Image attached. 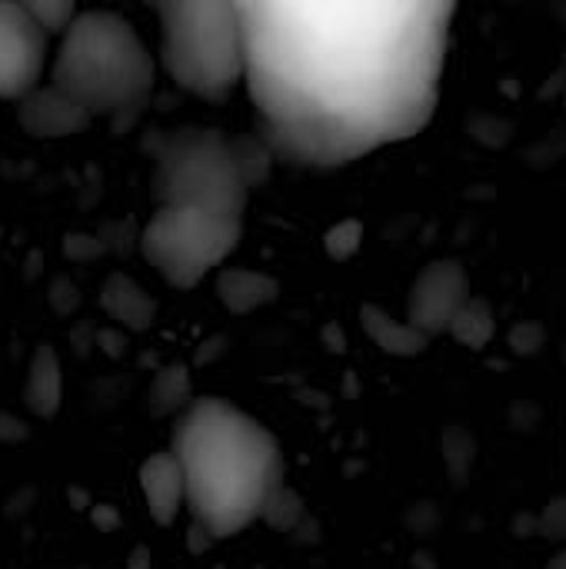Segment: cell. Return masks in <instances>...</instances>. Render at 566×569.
I'll use <instances>...</instances> for the list:
<instances>
[{
	"instance_id": "obj_14",
	"label": "cell",
	"mask_w": 566,
	"mask_h": 569,
	"mask_svg": "<svg viewBox=\"0 0 566 569\" xmlns=\"http://www.w3.org/2000/svg\"><path fill=\"white\" fill-rule=\"evenodd\" d=\"M360 323H364V333L384 350V353H390V357H420L427 347H430V340L420 333V330H414L407 320H397V317H390L384 307H377V303H364L360 307Z\"/></svg>"
},
{
	"instance_id": "obj_13",
	"label": "cell",
	"mask_w": 566,
	"mask_h": 569,
	"mask_svg": "<svg viewBox=\"0 0 566 569\" xmlns=\"http://www.w3.org/2000/svg\"><path fill=\"white\" fill-rule=\"evenodd\" d=\"M277 293H280V283L270 273L240 270V267H230V270H220L217 273V297L237 317L240 313H254V310L274 303Z\"/></svg>"
},
{
	"instance_id": "obj_19",
	"label": "cell",
	"mask_w": 566,
	"mask_h": 569,
	"mask_svg": "<svg viewBox=\"0 0 566 569\" xmlns=\"http://www.w3.org/2000/svg\"><path fill=\"white\" fill-rule=\"evenodd\" d=\"M23 7L47 37H63V30L77 17V7L70 0H23Z\"/></svg>"
},
{
	"instance_id": "obj_18",
	"label": "cell",
	"mask_w": 566,
	"mask_h": 569,
	"mask_svg": "<svg viewBox=\"0 0 566 569\" xmlns=\"http://www.w3.org/2000/svg\"><path fill=\"white\" fill-rule=\"evenodd\" d=\"M260 520H264L270 530H277V533H290V530H297V523L304 520V500H300L294 490L280 487V490L267 500Z\"/></svg>"
},
{
	"instance_id": "obj_1",
	"label": "cell",
	"mask_w": 566,
	"mask_h": 569,
	"mask_svg": "<svg viewBox=\"0 0 566 569\" xmlns=\"http://www.w3.org/2000/svg\"><path fill=\"white\" fill-rule=\"evenodd\" d=\"M244 83L274 160L344 167L417 137L440 100L447 0H237Z\"/></svg>"
},
{
	"instance_id": "obj_22",
	"label": "cell",
	"mask_w": 566,
	"mask_h": 569,
	"mask_svg": "<svg viewBox=\"0 0 566 569\" xmlns=\"http://www.w3.org/2000/svg\"><path fill=\"white\" fill-rule=\"evenodd\" d=\"M23 437H27V423L17 420V417H10V413H0V440L3 443H17Z\"/></svg>"
},
{
	"instance_id": "obj_23",
	"label": "cell",
	"mask_w": 566,
	"mask_h": 569,
	"mask_svg": "<svg viewBox=\"0 0 566 569\" xmlns=\"http://www.w3.org/2000/svg\"><path fill=\"white\" fill-rule=\"evenodd\" d=\"M544 520H547V537H566V500L554 503Z\"/></svg>"
},
{
	"instance_id": "obj_7",
	"label": "cell",
	"mask_w": 566,
	"mask_h": 569,
	"mask_svg": "<svg viewBox=\"0 0 566 569\" xmlns=\"http://www.w3.org/2000/svg\"><path fill=\"white\" fill-rule=\"evenodd\" d=\"M50 37L20 0H0V97L20 100L40 87Z\"/></svg>"
},
{
	"instance_id": "obj_9",
	"label": "cell",
	"mask_w": 566,
	"mask_h": 569,
	"mask_svg": "<svg viewBox=\"0 0 566 569\" xmlns=\"http://www.w3.org/2000/svg\"><path fill=\"white\" fill-rule=\"evenodd\" d=\"M17 123L37 140H60L87 130L90 117L80 103H73L67 93L47 83L17 100Z\"/></svg>"
},
{
	"instance_id": "obj_11",
	"label": "cell",
	"mask_w": 566,
	"mask_h": 569,
	"mask_svg": "<svg viewBox=\"0 0 566 569\" xmlns=\"http://www.w3.org/2000/svg\"><path fill=\"white\" fill-rule=\"evenodd\" d=\"M23 403L40 420H50L63 403V367H60V357L50 343H40L27 363Z\"/></svg>"
},
{
	"instance_id": "obj_16",
	"label": "cell",
	"mask_w": 566,
	"mask_h": 569,
	"mask_svg": "<svg viewBox=\"0 0 566 569\" xmlns=\"http://www.w3.org/2000/svg\"><path fill=\"white\" fill-rule=\"evenodd\" d=\"M187 407H190V370L183 363H170L150 383V413L170 417V413H183Z\"/></svg>"
},
{
	"instance_id": "obj_15",
	"label": "cell",
	"mask_w": 566,
	"mask_h": 569,
	"mask_svg": "<svg viewBox=\"0 0 566 569\" xmlns=\"http://www.w3.org/2000/svg\"><path fill=\"white\" fill-rule=\"evenodd\" d=\"M457 343H464V347H470V350H484L490 340H494V333H497V317H494V307L487 303V300H480V297H470L460 310H457V317L450 320V330H447Z\"/></svg>"
},
{
	"instance_id": "obj_4",
	"label": "cell",
	"mask_w": 566,
	"mask_h": 569,
	"mask_svg": "<svg viewBox=\"0 0 566 569\" xmlns=\"http://www.w3.org/2000/svg\"><path fill=\"white\" fill-rule=\"evenodd\" d=\"M157 17L167 77L200 100H227L244 80L237 0H163L157 3Z\"/></svg>"
},
{
	"instance_id": "obj_12",
	"label": "cell",
	"mask_w": 566,
	"mask_h": 569,
	"mask_svg": "<svg viewBox=\"0 0 566 569\" xmlns=\"http://www.w3.org/2000/svg\"><path fill=\"white\" fill-rule=\"evenodd\" d=\"M100 307L110 313V320H117L127 330H150L157 320V300L127 273H110L100 287Z\"/></svg>"
},
{
	"instance_id": "obj_6",
	"label": "cell",
	"mask_w": 566,
	"mask_h": 569,
	"mask_svg": "<svg viewBox=\"0 0 566 569\" xmlns=\"http://www.w3.org/2000/svg\"><path fill=\"white\" fill-rule=\"evenodd\" d=\"M240 237L244 220L197 207H157L140 233V250L170 287L190 290L237 250Z\"/></svg>"
},
{
	"instance_id": "obj_25",
	"label": "cell",
	"mask_w": 566,
	"mask_h": 569,
	"mask_svg": "<svg viewBox=\"0 0 566 569\" xmlns=\"http://www.w3.org/2000/svg\"><path fill=\"white\" fill-rule=\"evenodd\" d=\"M127 569H150V550H147V547H137V550L130 553Z\"/></svg>"
},
{
	"instance_id": "obj_10",
	"label": "cell",
	"mask_w": 566,
	"mask_h": 569,
	"mask_svg": "<svg viewBox=\"0 0 566 569\" xmlns=\"http://www.w3.org/2000/svg\"><path fill=\"white\" fill-rule=\"evenodd\" d=\"M137 480H140V490H143V500H147V510H150L153 523L170 527L180 517V510L187 507L183 470H180L177 457L170 450L150 453L143 460Z\"/></svg>"
},
{
	"instance_id": "obj_3",
	"label": "cell",
	"mask_w": 566,
	"mask_h": 569,
	"mask_svg": "<svg viewBox=\"0 0 566 569\" xmlns=\"http://www.w3.org/2000/svg\"><path fill=\"white\" fill-rule=\"evenodd\" d=\"M157 63L137 27L117 10H77L50 63V87L67 93L87 117L127 127L147 103Z\"/></svg>"
},
{
	"instance_id": "obj_24",
	"label": "cell",
	"mask_w": 566,
	"mask_h": 569,
	"mask_svg": "<svg viewBox=\"0 0 566 569\" xmlns=\"http://www.w3.org/2000/svg\"><path fill=\"white\" fill-rule=\"evenodd\" d=\"M217 540L203 530V527H197V523H190V533H187V550L190 553H203V550H210Z\"/></svg>"
},
{
	"instance_id": "obj_17",
	"label": "cell",
	"mask_w": 566,
	"mask_h": 569,
	"mask_svg": "<svg viewBox=\"0 0 566 569\" xmlns=\"http://www.w3.org/2000/svg\"><path fill=\"white\" fill-rule=\"evenodd\" d=\"M234 153H237V167H240V173H244L247 190L264 187V180L270 177V167H274V153L267 150V143H264L257 133L237 137V140H234Z\"/></svg>"
},
{
	"instance_id": "obj_2",
	"label": "cell",
	"mask_w": 566,
	"mask_h": 569,
	"mask_svg": "<svg viewBox=\"0 0 566 569\" xmlns=\"http://www.w3.org/2000/svg\"><path fill=\"white\" fill-rule=\"evenodd\" d=\"M170 453L183 470L193 523L227 540L260 520L284 487V453L267 427L224 397H200L177 417Z\"/></svg>"
},
{
	"instance_id": "obj_20",
	"label": "cell",
	"mask_w": 566,
	"mask_h": 569,
	"mask_svg": "<svg viewBox=\"0 0 566 569\" xmlns=\"http://www.w3.org/2000/svg\"><path fill=\"white\" fill-rule=\"evenodd\" d=\"M364 247V223L360 220H340L324 233V250L330 260H350Z\"/></svg>"
},
{
	"instance_id": "obj_26",
	"label": "cell",
	"mask_w": 566,
	"mask_h": 569,
	"mask_svg": "<svg viewBox=\"0 0 566 569\" xmlns=\"http://www.w3.org/2000/svg\"><path fill=\"white\" fill-rule=\"evenodd\" d=\"M547 569H566V550H564V553H557V557H554V560L547 563Z\"/></svg>"
},
{
	"instance_id": "obj_5",
	"label": "cell",
	"mask_w": 566,
	"mask_h": 569,
	"mask_svg": "<svg viewBox=\"0 0 566 569\" xmlns=\"http://www.w3.org/2000/svg\"><path fill=\"white\" fill-rule=\"evenodd\" d=\"M150 190L157 207H197L234 220H244L250 200L234 140L210 127H180L160 140Z\"/></svg>"
},
{
	"instance_id": "obj_21",
	"label": "cell",
	"mask_w": 566,
	"mask_h": 569,
	"mask_svg": "<svg viewBox=\"0 0 566 569\" xmlns=\"http://www.w3.org/2000/svg\"><path fill=\"white\" fill-rule=\"evenodd\" d=\"M63 250H67L70 260H93V257L103 253V243L97 237H90V233H70L63 240Z\"/></svg>"
},
{
	"instance_id": "obj_8",
	"label": "cell",
	"mask_w": 566,
	"mask_h": 569,
	"mask_svg": "<svg viewBox=\"0 0 566 569\" xmlns=\"http://www.w3.org/2000/svg\"><path fill=\"white\" fill-rule=\"evenodd\" d=\"M470 300L467 270L457 260H434L420 270L407 297V323L427 340L450 330L457 310Z\"/></svg>"
}]
</instances>
